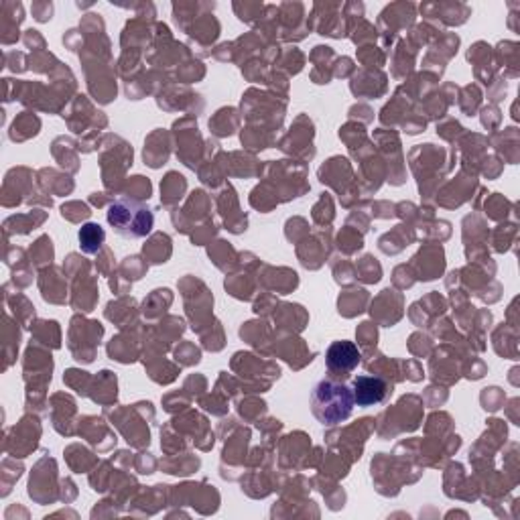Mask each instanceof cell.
Masks as SVG:
<instances>
[{"label":"cell","mask_w":520,"mask_h":520,"mask_svg":"<svg viewBox=\"0 0 520 520\" xmlns=\"http://www.w3.org/2000/svg\"><path fill=\"white\" fill-rule=\"evenodd\" d=\"M311 413L314 417L325 425V427H334L340 425L352 415L354 409V393L350 386H345L340 380L322 378L311 390Z\"/></svg>","instance_id":"obj_1"},{"label":"cell","mask_w":520,"mask_h":520,"mask_svg":"<svg viewBox=\"0 0 520 520\" xmlns=\"http://www.w3.org/2000/svg\"><path fill=\"white\" fill-rule=\"evenodd\" d=\"M106 220L118 236L128 240L146 238L155 228V214L146 204L133 197H118L108 205Z\"/></svg>","instance_id":"obj_2"},{"label":"cell","mask_w":520,"mask_h":520,"mask_svg":"<svg viewBox=\"0 0 520 520\" xmlns=\"http://www.w3.org/2000/svg\"><path fill=\"white\" fill-rule=\"evenodd\" d=\"M360 350L354 342H334L325 352V368L332 376H348L360 366Z\"/></svg>","instance_id":"obj_3"},{"label":"cell","mask_w":520,"mask_h":520,"mask_svg":"<svg viewBox=\"0 0 520 520\" xmlns=\"http://www.w3.org/2000/svg\"><path fill=\"white\" fill-rule=\"evenodd\" d=\"M352 393L358 406H375L386 401L390 386L380 376H356L352 383Z\"/></svg>","instance_id":"obj_4"},{"label":"cell","mask_w":520,"mask_h":520,"mask_svg":"<svg viewBox=\"0 0 520 520\" xmlns=\"http://www.w3.org/2000/svg\"><path fill=\"white\" fill-rule=\"evenodd\" d=\"M106 240V234L98 226V224H85L80 230V248L85 255H96Z\"/></svg>","instance_id":"obj_5"}]
</instances>
